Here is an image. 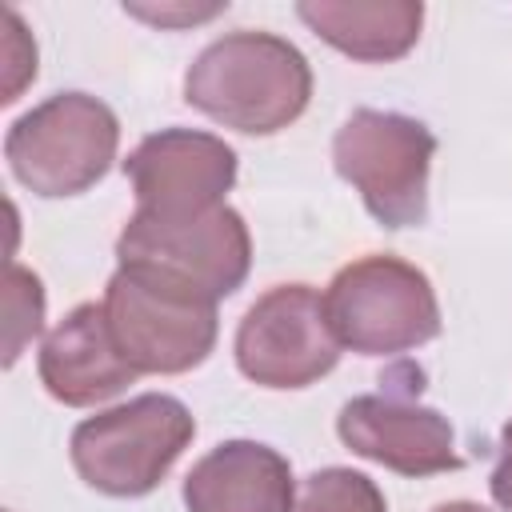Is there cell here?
Segmentation results:
<instances>
[{
	"label": "cell",
	"instance_id": "e0dca14e",
	"mask_svg": "<svg viewBox=\"0 0 512 512\" xmlns=\"http://www.w3.org/2000/svg\"><path fill=\"white\" fill-rule=\"evenodd\" d=\"M224 8L228 4H180V0H172V4H124L128 16L148 20L156 28H192V24H204V20L220 16Z\"/></svg>",
	"mask_w": 512,
	"mask_h": 512
},
{
	"label": "cell",
	"instance_id": "ac0fdd59",
	"mask_svg": "<svg viewBox=\"0 0 512 512\" xmlns=\"http://www.w3.org/2000/svg\"><path fill=\"white\" fill-rule=\"evenodd\" d=\"M488 492L504 512H512V420L500 428V456L488 476Z\"/></svg>",
	"mask_w": 512,
	"mask_h": 512
},
{
	"label": "cell",
	"instance_id": "277c9868",
	"mask_svg": "<svg viewBox=\"0 0 512 512\" xmlns=\"http://www.w3.org/2000/svg\"><path fill=\"white\" fill-rule=\"evenodd\" d=\"M120 148L116 112L88 92H56L8 124L4 160L16 184L40 200L96 188Z\"/></svg>",
	"mask_w": 512,
	"mask_h": 512
},
{
	"label": "cell",
	"instance_id": "6da1fadb",
	"mask_svg": "<svg viewBox=\"0 0 512 512\" xmlns=\"http://www.w3.org/2000/svg\"><path fill=\"white\" fill-rule=\"evenodd\" d=\"M184 100L232 132L272 136L304 116L312 64L288 36L236 28L196 52L184 72Z\"/></svg>",
	"mask_w": 512,
	"mask_h": 512
},
{
	"label": "cell",
	"instance_id": "4fadbf2b",
	"mask_svg": "<svg viewBox=\"0 0 512 512\" xmlns=\"http://www.w3.org/2000/svg\"><path fill=\"white\" fill-rule=\"evenodd\" d=\"M296 16L336 52L360 64L408 56L424 28L420 0H300Z\"/></svg>",
	"mask_w": 512,
	"mask_h": 512
},
{
	"label": "cell",
	"instance_id": "8fae6325",
	"mask_svg": "<svg viewBox=\"0 0 512 512\" xmlns=\"http://www.w3.org/2000/svg\"><path fill=\"white\" fill-rule=\"evenodd\" d=\"M36 372L44 392L64 408H96L140 380V372L116 348L108 312L96 300L76 304L44 336L36 352Z\"/></svg>",
	"mask_w": 512,
	"mask_h": 512
},
{
	"label": "cell",
	"instance_id": "3957f363",
	"mask_svg": "<svg viewBox=\"0 0 512 512\" xmlns=\"http://www.w3.org/2000/svg\"><path fill=\"white\" fill-rule=\"evenodd\" d=\"M100 304L116 348L140 376H184L212 356L220 336V300L148 268L116 264Z\"/></svg>",
	"mask_w": 512,
	"mask_h": 512
},
{
	"label": "cell",
	"instance_id": "2e32d148",
	"mask_svg": "<svg viewBox=\"0 0 512 512\" xmlns=\"http://www.w3.org/2000/svg\"><path fill=\"white\" fill-rule=\"evenodd\" d=\"M4 20H8V44H4V52H8V84H4V96L0 100L12 104L20 96V88L28 80H36V40L28 36V28H24V20H20L16 8H8Z\"/></svg>",
	"mask_w": 512,
	"mask_h": 512
},
{
	"label": "cell",
	"instance_id": "8992f818",
	"mask_svg": "<svg viewBox=\"0 0 512 512\" xmlns=\"http://www.w3.org/2000/svg\"><path fill=\"white\" fill-rule=\"evenodd\" d=\"M324 312L340 348L356 356H400L440 336L432 280L392 252L344 264L324 292Z\"/></svg>",
	"mask_w": 512,
	"mask_h": 512
},
{
	"label": "cell",
	"instance_id": "7c38bea8",
	"mask_svg": "<svg viewBox=\"0 0 512 512\" xmlns=\"http://www.w3.org/2000/svg\"><path fill=\"white\" fill-rule=\"evenodd\" d=\"M180 500L188 512H292L296 480L272 444L224 440L188 468Z\"/></svg>",
	"mask_w": 512,
	"mask_h": 512
},
{
	"label": "cell",
	"instance_id": "9c48e42d",
	"mask_svg": "<svg viewBox=\"0 0 512 512\" xmlns=\"http://www.w3.org/2000/svg\"><path fill=\"white\" fill-rule=\"evenodd\" d=\"M380 392L352 396L336 416V436L352 456H364L396 476H436L456 472L464 460L456 452V428L440 408L420 404L424 372L396 384V372L380 376Z\"/></svg>",
	"mask_w": 512,
	"mask_h": 512
},
{
	"label": "cell",
	"instance_id": "9a60e30c",
	"mask_svg": "<svg viewBox=\"0 0 512 512\" xmlns=\"http://www.w3.org/2000/svg\"><path fill=\"white\" fill-rule=\"evenodd\" d=\"M4 308H8V344H4V368H12L24 352V344L44 328V284L32 268L8 264L4 280Z\"/></svg>",
	"mask_w": 512,
	"mask_h": 512
},
{
	"label": "cell",
	"instance_id": "5bb4252c",
	"mask_svg": "<svg viewBox=\"0 0 512 512\" xmlns=\"http://www.w3.org/2000/svg\"><path fill=\"white\" fill-rule=\"evenodd\" d=\"M292 512H388L380 484L356 468H316L296 484Z\"/></svg>",
	"mask_w": 512,
	"mask_h": 512
},
{
	"label": "cell",
	"instance_id": "ba28073f",
	"mask_svg": "<svg viewBox=\"0 0 512 512\" xmlns=\"http://www.w3.org/2000/svg\"><path fill=\"white\" fill-rule=\"evenodd\" d=\"M120 268H148L208 292L212 300L232 296L252 268V236L236 208L220 204L184 220H156L132 212L116 236Z\"/></svg>",
	"mask_w": 512,
	"mask_h": 512
},
{
	"label": "cell",
	"instance_id": "d6986e66",
	"mask_svg": "<svg viewBox=\"0 0 512 512\" xmlns=\"http://www.w3.org/2000/svg\"><path fill=\"white\" fill-rule=\"evenodd\" d=\"M432 512H492V508H484V504H476V500H444V504H436Z\"/></svg>",
	"mask_w": 512,
	"mask_h": 512
},
{
	"label": "cell",
	"instance_id": "52a82bcc",
	"mask_svg": "<svg viewBox=\"0 0 512 512\" xmlns=\"http://www.w3.org/2000/svg\"><path fill=\"white\" fill-rule=\"evenodd\" d=\"M232 352L244 380L276 392L308 388L340 364V340L312 284H276L256 296L236 324Z\"/></svg>",
	"mask_w": 512,
	"mask_h": 512
},
{
	"label": "cell",
	"instance_id": "5b68a950",
	"mask_svg": "<svg viewBox=\"0 0 512 512\" xmlns=\"http://www.w3.org/2000/svg\"><path fill=\"white\" fill-rule=\"evenodd\" d=\"M432 156V128L388 108H356L332 136L336 176L360 192L368 216L388 232L420 228L428 220Z\"/></svg>",
	"mask_w": 512,
	"mask_h": 512
},
{
	"label": "cell",
	"instance_id": "30bf717a",
	"mask_svg": "<svg viewBox=\"0 0 512 512\" xmlns=\"http://www.w3.org/2000/svg\"><path fill=\"white\" fill-rule=\"evenodd\" d=\"M236 168V148L200 128H160L124 160L136 212L156 220H184L220 208L236 184Z\"/></svg>",
	"mask_w": 512,
	"mask_h": 512
},
{
	"label": "cell",
	"instance_id": "7a4b0ae2",
	"mask_svg": "<svg viewBox=\"0 0 512 512\" xmlns=\"http://www.w3.org/2000/svg\"><path fill=\"white\" fill-rule=\"evenodd\" d=\"M192 436L196 420L184 400L168 392H144L80 420L68 436V456L92 492L140 500L160 488Z\"/></svg>",
	"mask_w": 512,
	"mask_h": 512
}]
</instances>
